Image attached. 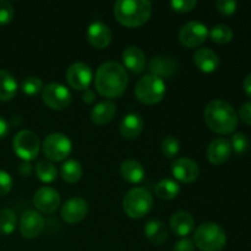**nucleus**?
<instances>
[{"instance_id":"1","label":"nucleus","mask_w":251,"mask_h":251,"mask_svg":"<svg viewBox=\"0 0 251 251\" xmlns=\"http://www.w3.org/2000/svg\"><path fill=\"white\" fill-rule=\"evenodd\" d=\"M96 88L105 98H118L125 92L129 83L127 71L118 61H105L96 73Z\"/></svg>"},{"instance_id":"2","label":"nucleus","mask_w":251,"mask_h":251,"mask_svg":"<svg viewBox=\"0 0 251 251\" xmlns=\"http://www.w3.org/2000/svg\"><path fill=\"white\" fill-rule=\"evenodd\" d=\"M205 123L216 134L228 135L238 126V114L234 108L222 100H211L203 112Z\"/></svg>"},{"instance_id":"3","label":"nucleus","mask_w":251,"mask_h":251,"mask_svg":"<svg viewBox=\"0 0 251 251\" xmlns=\"http://www.w3.org/2000/svg\"><path fill=\"white\" fill-rule=\"evenodd\" d=\"M113 11L120 24L134 28L149 21L152 14V4L149 0H118Z\"/></svg>"},{"instance_id":"4","label":"nucleus","mask_w":251,"mask_h":251,"mask_svg":"<svg viewBox=\"0 0 251 251\" xmlns=\"http://www.w3.org/2000/svg\"><path fill=\"white\" fill-rule=\"evenodd\" d=\"M194 244L201 251H221L227 244V234L217 223L205 222L195 229Z\"/></svg>"},{"instance_id":"5","label":"nucleus","mask_w":251,"mask_h":251,"mask_svg":"<svg viewBox=\"0 0 251 251\" xmlns=\"http://www.w3.org/2000/svg\"><path fill=\"white\" fill-rule=\"evenodd\" d=\"M153 206V196L147 189L134 188L125 194L123 208L130 218L139 220L149 215Z\"/></svg>"},{"instance_id":"6","label":"nucleus","mask_w":251,"mask_h":251,"mask_svg":"<svg viewBox=\"0 0 251 251\" xmlns=\"http://www.w3.org/2000/svg\"><path fill=\"white\" fill-rule=\"evenodd\" d=\"M135 96L144 104H157L166 96V83L158 76L147 74L137 81Z\"/></svg>"},{"instance_id":"7","label":"nucleus","mask_w":251,"mask_h":251,"mask_svg":"<svg viewBox=\"0 0 251 251\" xmlns=\"http://www.w3.org/2000/svg\"><path fill=\"white\" fill-rule=\"evenodd\" d=\"M41 147L47 159L53 162H60L70 156L71 151H73V142L66 135L54 132L44 139Z\"/></svg>"},{"instance_id":"8","label":"nucleus","mask_w":251,"mask_h":251,"mask_svg":"<svg viewBox=\"0 0 251 251\" xmlns=\"http://www.w3.org/2000/svg\"><path fill=\"white\" fill-rule=\"evenodd\" d=\"M14 151L25 162H31L38 157L41 150L39 137L31 130H21L17 132L12 141Z\"/></svg>"},{"instance_id":"9","label":"nucleus","mask_w":251,"mask_h":251,"mask_svg":"<svg viewBox=\"0 0 251 251\" xmlns=\"http://www.w3.org/2000/svg\"><path fill=\"white\" fill-rule=\"evenodd\" d=\"M71 93L64 85L58 82L48 83L42 90V100L50 109H65L71 103Z\"/></svg>"},{"instance_id":"10","label":"nucleus","mask_w":251,"mask_h":251,"mask_svg":"<svg viewBox=\"0 0 251 251\" xmlns=\"http://www.w3.org/2000/svg\"><path fill=\"white\" fill-rule=\"evenodd\" d=\"M208 37V28L200 21H190L181 26L179 31V42L186 48L200 47Z\"/></svg>"},{"instance_id":"11","label":"nucleus","mask_w":251,"mask_h":251,"mask_svg":"<svg viewBox=\"0 0 251 251\" xmlns=\"http://www.w3.org/2000/svg\"><path fill=\"white\" fill-rule=\"evenodd\" d=\"M92 69L88 64L76 61L71 64L66 70V81L74 90L86 91L92 82Z\"/></svg>"},{"instance_id":"12","label":"nucleus","mask_w":251,"mask_h":251,"mask_svg":"<svg viewBox=\"0 0 251 251\" xmlns=\"http://www.w3.org/2000/svg\"><path fill=\"white\" fill-rule=\"evenodd\" d=\"M88 213V203L85 199L75 196L64 202L61 207V218L69 225H76L86 218Z\"/></svg>"},{"instance_id":"13","label":"nucleus","mask_w":251,"mask_h":251,"mask_svg":"<svg viewBox=\"0 0 251 251\" xmlns=\"http://www.w3.org/2000/svg\"><path fill=\"white\" fill-rule=\"evenodd\" d=\"M46 221L39 212L28 210L22 213L20 220V233L25 239H34L43 232Z\"/></svg>"},{"instance_id":"14","label":"nucleus","mask_w":251,"mask_h":251,"mask_svg":"<svg viewBox=\"0 0 251 251\" xmlns=\"http://www.w3.org/2000/svg\"><path fill=\"white\" fill-rule=\"evenodd\" d=\"M172 174L176 180L190 184L199 178L200 168L194 159L188 158V157H180V158L174 159V162L172 163Z\"/></svg>"},{"instance_id":"15","label":"nucleus","mask_w":251,"mask_h":251,"mask_svg":"<svg viewBox=\"0 0 251 251\" xmlns=\"http://www.w3.org/2000/svg\"><path fill=\"white\" fill-rule=\"evenodd\" d=\"M33 205L41 212L53 213L60 206V195L54 188L43 186L34 194Z\"/></svg>"},{"instance_id":"16","label":"nucleus","mask_w":251,"mask_h":251,"mask_svg":"<svg viewBox=\"0 0 251 251\" xmlns=\"http://www.w3.org/2000/svg\"><path fill=\"white\" fill-rule=\"evenodd\" d=\"M87 41L91 47L96 49H104L112 42V31L109 27L102 21H95L87 28Z\"/></svg>"},{"instance_id":"17","label":"nucleus","mask_w":251,"mask_h":251,"mask_svg":"<svg viewBox=\"0 0 251 251\" xmlns=\"http://www.w3.org/2000/svg\"><path fill=\"white\" fill-rule=\"evenodd\" d=\"M179 64L174 58L168 55L153 56L149 63V70L152 75L159 78H172L178 73Z\"/></svg>"},{"instance_id":"18","label":"nucleus","mask_w":251,"mask_h":251,"mask_svg":"<svg viewBox=\"0 0 251 251\" xmlns=\"http://www.w3.org/2000/svg\"><path fill=\"white\" fill-rule=\"evenodd\" d=\"M232 154V146L227 139L218 137L211 141L207 147V159L215 166L226 163Z\"/></svg>"},{"instance_id":"19","label":"nucleus","mask_w":251,"mask_h":251,"mask_svg":"<svg viewBox=\"0 0 251 251\" xmlns=\"http://www.w3.org/2000/svg\"><path fill=\"white\" fill-rule=\"evenodd\" d=\"M169 226L174 234L184 238L193 233L194 228H195V220L186 211H178L172 215Z\"/></svg>"},{"instance_id":"20","label":"nucleus","mask_w":251,"mask_h":251,"mask_svg":"<svg viewBox=\"0 0 251 251\" xmlns=\"http://www.w3.org/2000/svg\"><path fill=\"white\" fill-rule=\"evenodd\" d=\"M123 63L124 68L129 69L131 73L140 74L145 70L146 66V55L144 50L136 46H130L123 51Z\"/></svg>"},{"instance_id":"21","label":"nucleus","mask_w":251,"mask_h":251,"mask_svg":"<svg viewBox=\"0 0 251 251\" xmlns=\"http://www.w3.org/2000/svg\"><path fill=\"white\" fill-rule=\"evenodd\" d=\"M142 130H144V119L137 113H129L120 122L119 131L125 139H136L141 135Z\"/></svg>"},{"instance_id":"22","label":"nucleus","mask_w":251,"mask_h":251,"mask_svg":"<svg viewBox=\"0 0 251 251\" xmlns=\"http://www.w3.org/2000/svg\"><path fill=\"white\" fill-rule=\"evenodd\" d=\"M194 63L202 73H213L220 66V58L210 48H199L194 53Z\"/></svg>"},{"instance_id":"23","label":"nucleus","mask_w":251,"mask_h":251,"mask_svg":"<svg viewBox=\"0 0 251 251\" xmlns=\"http://www.w3.org/2000/svg\"><path fill=\"white\" fill-rule=\"evenodd\" d=\"M117 113V107L110 100H103L97 103L91 112V119L97 125H105L114 118Z\"/></svg>"},{"instance_id":"24","label":"nucleus","mask_w":251,"mask_h":251,"mask_svg":"<svg viewBox=\"0 0 251 251\" xmlns=\"http://www.w3.org/2000/svg\"><path fill=\"white\" fill-rule=\"evenodd\" d=\"M120 173L122 176L131 184H139L145 179V168L139 161L135 159H126L122 163L120 167Z\"/></svg>"},{"instance_id":"25","label":"nucleus","mask_w":251,"mask_h":251,"mask_svg":"<svg viewBox=\"0 0 251 251\" xmlns=\"http://www.w3.org/2000/svg\"><path fill=\"white\" fill-rule=\"evenodd\" d=\"M145 235L154 245H162L168 239V229L159 220H151L145 226Z\"/></svg>"},{"instance_id":"26","label":"nucleus","mask_w":251,"mask_h":251,"mask_svg":"<svg viewBox=\"0 0 251 251\" xmlns=\"http://www.w3.org/2000/svg\"><path fill=\"white\" fill-rule=\"evenodd\" d=\"M17 81L6 70H0V100L7 102L17 93Z\"/></svg>"},{"instance_id":"27","label":"nucleus","mask_w":251,"mask_h":251,"mask_svg":"<svg viewBox=\"0 0 251 251\" xmlns=\"http://www.w3.org/2000/svg\"><path fill=\"white\" fill-rule=\"evenodd\" d=\"M154 194L163 200H173L180 194V185L173 179H162L154 186Z\"/></svg>"},{"instance_id":"28","label":"nucleus","mask_w":251,"mask_h":251,"mask_svg":"<svg viewBox=\"0 0 251 251\" xmlns=\"http://www.w3.org/2000/svg\"><path fill=\"white\" fill-rule=\"evenodd\" d=\"M60 174L66 183H77L83 176L82 166H81L80 162L76 161V159H68V161L64 162L63 166H61Z\"/></svg>"},{"instance_id":"29","label":"nucleus","mask_w":251,"mask_h":251,"mask_svg":"<svg viewBox=\"0 0 251 251\" xmlns=\"http://www.w3.org/2000/svg\"><path fill=\"white\" fill-rule=\"evenodd\" d=\"M36 174L39 180L43 181V183H53L58 176V171L51 162L42 159V161L37 162Z\"/></svg>"},{"instance_id":"30","label":"nucleus","mask_w":251,"mask_h":251,"mask_svg":"<svg viewBox=\"0 0 251 251\" xmlns=\"http://www.w3.org/2000/svg\"><path fill=\"white\" fill-rule=\"evenodd\" d=\"M17 217L11 208L0 210V234L10 235L16 229Z\"/></svg>"},{"instance_id":"31","label":"nucleus","mask_w":251,"mask_h":251,"mask_svg":"<svg viewBox=\"0 0 251 251\" xmlns=\"http://www.w3.org/2000/svg\"><path fill=\"white\" fill-rule=\"evenodd\" d=\"M208 36L215 43L227 44L233 39V31L227 25H216L208 31Z\"/></svg>"},{"instance_id":"32","label":"nucleus","mask_w":251,"mask_h":251,"mask_svg":"<svg viewBox=\"0 0 251 251\" xmlns=\"http://www.w3.org/2000/svg\"><path fill=\"white\" fill-rule=\"evenodd\" d=\"M21 90L27 96H36L43 90V81L39 77L28 76L22 81Z\"/></svg>"},{"instance_id":"33","label":"nucleus","mask_w":251,"mask_h":251,"mask_svg":"<svg viewBox=\"0 0 251 251\" xmlns=\"http://www.w3.org/2000/svg\"><path fill=\"white\" fill-rule=\"evenodd\" d=\"M162 153L167 157V158H174L178 154L179 150H180V142L176 137L174 136H167L164 137L162 141Z\"/></svg>"},{"instance_id":"34","label":"nucleus","mask_w":251,"mask_h":251,"mask_svg":"<svg viewBox=\"0 0 251 251\" xmlns=\"http://www.w3.org/2000/svg\"><path fill=\"white\" fill-rule=\"evenodd\" d=\"M230 146H232V151H234L237 154H243L247 152L248 147H249V140L248 136L243 132H237L232 136L230 140Z\"/></svg>"},{"instance_id":"35","label":"nucleus","mask_w":251,"mask_h":251,"mask_svg":"<svg viewBox=\"0 0 251 251\" xmlns=\"http://www.w3.org/2000/svg\"><path fill=\"white\" fill-rule=\"evenodd\" d=\"M14 19V7L11 2L0 0V25H7Z\"/></svg>"},{"instance_id":"36","label":"nucleus","mask_w":251,"mask_h":251,"mask_svg":"<svg viewBox=\"0 0 251 251\" xmlns=\"http://www.w3.org/2000/svg\"><path fill=\"white\" fill-rule=\"evenodd\" d=\"M171 7L176 12H189L198 5L196 0H172Z\"/></svg>"},{"instance_id":"37","label":"nucleus","mask_w":251,"mask_h":251,"mask_svg":"<svg viewBox=\"0 0 251 251\" xmlns=\"http://www.w3.org/2000/svg\"><path fill=\"white\" fill-rule=\"evenodd\" d=\"M237 6V1H234V0H217L216 1V9L218 10V12L226 15V16L234 14Z\"/></svg>"},{"instance_id":"38","label":"nucleus","mask_w":251,"mask_h":251,"mask_svg":"<svg viewBox=\"0 0 251 251\" xmlns=\"http://www.w3.org/2000/svg\"><path fill=\"white\" fill-rule=\"evenodd\" d=\"M14 180L7 172L0 169V196H4L11 191Z\"/></svg>"},{"instance_id":"39","label":"nucleus","mask_w":251,"mask_h":251,"mask_svg":"<svg viewBox=\"0 0 251 251\" xmlns=\"http://www.w3.org/2000/svg\"><path fill=\"white\" fill-rule=\"evenodd\" d=\"M173 251H195V244L190 239L183 238L174 244Z\"/></svg>"},{"instance_id":"40","label":"nucleus","mask_w":251,"mask_h":251,"mask_svg":"<svg viewBox=\"0 0 251 251\" xmlns=\"http://www.w3.org/2000/svg\"><path fill=\"white\" fill-rule=\"evenodd\" d=\"M239 118L245 124L251 125V102H247L240 107Z\"/></svg>"},{"instance_id":"41","label":"nucleus","mask_w":251,"mask_h":251,"mask_svg":"<svg viewBox=\"0 0 251 251\" xmlns=\"http://www.w3.org/2000/svg\"><path fill=\"white\" fill-rule=\"evenodd\" d=\"M19 172L22 176H29L33 172V166L31 164V162H22L19 167Z\"/></svg>"},{"instance_id":"42","label":"nucleus","mask_w":251,"mask_h":251,"mask_svg":"<svg viewBox=\"0 0 251 251\" xmlns=\"http://www.w3.org/2000/svg\"><path fill=\"white\" fill-rule=\"evenodd\" d=\"M82 100H83V102L87 103V104H91V103H93L96 100V93L93 92L91 88H87L86 91H83Z\"/></svg>"},{"instance_id":"43","label":"nucleus","mask_w":251,"mask_h":251,"mask_svg":"<svg viewBox=\"0 0 251 251\" xmlns=\"http://www.w3.org/2000/svg\"><path fill=\"white\" fill-rule=\"evenodd\" d=\"M9 134V124L4 118L0 117V139H4Z\"/></svg>"},{"instance_id":"44","label":"nucleus","mask_w":251,"mask_h":251,"mask_svg":"<svg viewBox=\"0 0 251 251\" xmlns=\"http://www.w3.org/2000/svg\"><path fill=\"white\" fill-rule=\"evenodd\" d=\"M243 87H244L245 93H247V95L251 98V74H249V75L245 77L244 83H243Z\"/></svg>"}]
</instances>
